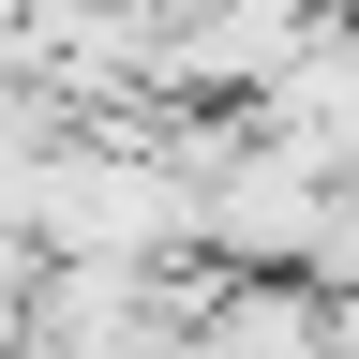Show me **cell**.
<instances>
[{
	"instance_id": "1",
	"label": "cell",
	"mask_w": 359,
	"mask_h": 359,
	"mask_svg": "<svg viewBox=\"0 0 359 359\" xmlns=\"http://www.w3.org/2000/svg\"><path fill=\"white\" fill-rule=\"evenodd\" d=\"M330 195H344V180L314 165L299 135L240 120V135H224V165L195 180V255H224V269H314V240H330Z\"/></svg>"
},
{
	"instance_id": "2",
	"label": "cell",
	"mask_w": 359,
	"mask_h": 359,
	"mask_svg": "<svg viewBox=\"0 0 359 359\" xmlns=\"http://www.w3.org/2000/svg\"><path fill=\"white\" fill-rule=\"evenodd\" d=\"M330 0H165V105H269Z\"/></svg>"
},
{
	"instance_id": "3",
	"label": "cell",
	"mask_w": 359,
	"mask_h": 359,
	"mask_svg": "<svg viewBox=\"0 0 359 359\" xmlns=\"http://www.w3.org/2000/svg\"><path fill=\"white\" fill-rule=\"evenodd\" d=\"M195 359H330V285L314 269H224L195 299Z\"/></svg>"
}]
</instances>
